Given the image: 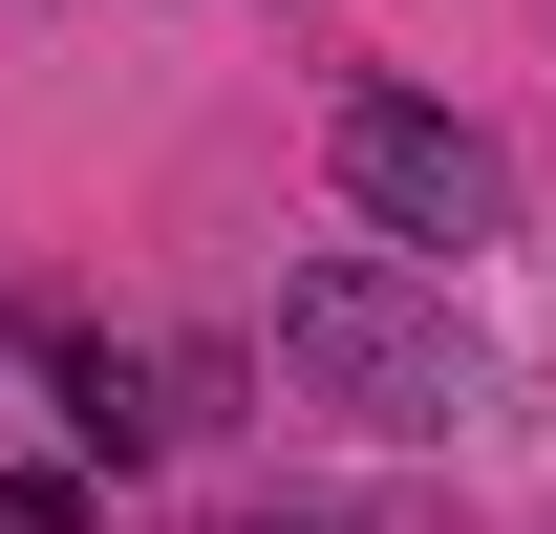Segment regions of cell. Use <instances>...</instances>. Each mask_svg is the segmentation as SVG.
<instances>
[{"label": "cell", "mask_w": 556, "mask_h": 534, "mask_svg": "<svg viewBox=\"0 0 556 534\" xmlns=\"http://www.w3.org/2000/svg\"><path fill=\"white\" fill-rule=\"evenodd\" d=\"M278 385L343 406V428H450L471 406V321L428 257H300L278 278Z\"/></svg>", "instance_id": "obj_1"}, {"label": "cell", "mask_w": 556, "mask_h": 534, "mask_svg": "<svg viewBox=\"0 0 556 534\" xmlns=\"http://www.w3.org/2000/svg\"><path fill=\"white\" fill-rule=\"evenodd\" d=\"M343 193H364V236H407V257L450 278V257H492V236H514V150H492L471 107L364 86V107H343Z\"/></svg>", "instance_id": "obj_2"}, {"label": "cell", "mask_w": 556, "mask_h": 534, "mask_svg": "<svg viewBox=\"0 0 556 534\" xmlns=\"http://www.w3.org/2000/svg\"><path fill=\"white\" fill-rule=\"evenodd\" d=\"M214 534H321V513H214Z\"/></svg>", "instance_id": "obj_5"}, {"label": "cell", "mask_w": 556, "mask_h": 534, "mask_svg": "<svg viewBox=\"0 0 556 534\" xmlns=\"http://www.w3.org/2000/svg\"><path fill=\"white\" fill-rule=\"evenodd\" d=\"M0 534H86V470H0Z\"/></svg>", "instance_id": "obj_4"}, {"label": "cell", "mask_w": 556, "mask_h": 534, "mask_svg": "<svg viewBox=\"0 0 556 534\" xmlns=\"http://www.w3.org/2000/svg\"><path fill=\"white\" fill-rule=\"evenodd\" d=\"M150 428H172V406H150V364H108V342H65V449H86V470H129Z\"/></svg>", "instance_id": "obj_3"}]
</instances>
